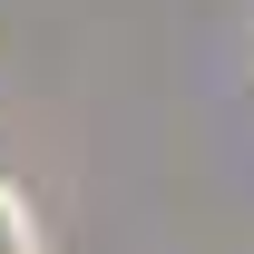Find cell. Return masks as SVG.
<instances>
[{"label": "cell", "instance_id": "6da1fadb", "mask_svg": "<svg viewBox=\"0 0 254 254\" xmlns=\"http://www.w3.org/2000/svg\"><path fill=\"white\" fill-rule=\"evenodd\" d=\"M0 254H39V225H30V195L0 186Z\"/></svg>", "mask_w": 254, "mask_h": 254}]
</instances>
